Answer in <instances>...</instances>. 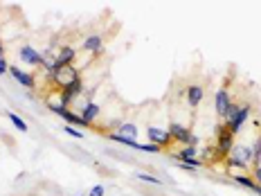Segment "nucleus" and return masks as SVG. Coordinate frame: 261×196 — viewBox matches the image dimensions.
I'll use <instances>...</instances> for the list:
<instances>
[{
  "label": "nucleus",
  "instance_id": "nucleus-1",
  "mask_svg": "<svg viewBox=\"0 0 261 196\" xmlns=\"http://www.w3.org/2000/svg\"><path fill=\"white\" fill-rule=\"evenodd\" d=\"M79 77L81 75H79V70H77L75 66H56L54 73H50L52 84H54L59 90H66L72 81H77Z\"/></svg>",
  "mask_w": 261,
  "mask_h": 196
},
{
  "label": "nucleus",
  "instance_id": "nucleus-2",
  "mask_svg": "<svg viewBox=\"0 0 261 196\" xmlns=\"http://www.w3.org/2000/svg\"><path fill=\"white\" fill-rule=\"evenodd\" d=\"M167 131H169V136H171L173 142H180V145H185V147H196L198 145V138L187 126H182V124H178V122L169 124Z\"/></svg>",
  "mask_w": 261,
  "mask_h": 196
},
{
  "label": "nucleus",
  "instance_id": "nucleus-3",
  "mask_svg": "<svg viewBox=\"0 0 261 196\" xmlns=\"http://www.w3.org/2000/svg\"><path fill=\"white\" fill-rule=\"evenodd\" d=\"M216 149H219V154L228 160L230 154H232V149H234V136L228 131V126H216Z\"/></svg>",
  "mask_w": 261,
  "mask_h": 196
},
{
  "label": "nucleus",
  "instance_id": "nucleus-4",
  "mask_svg": "<svg viewBox=\"0 0 261 196\" xmlns=\"http://www.w3.org/2000/svg\"><path fill=\"white\" fill-rule=\"evenodd\" d=\"M248 117H250V104H243V106H239L236 115H232L230 119H225V126H228V131L232 133V136H236Z\"/></svg>",
  "mask_w": 261,
  "mask_h": 196
},
{
  "label": "nucleus",
  "instance_id": "nucleus-5",
  "mask_svg": "<svg viewBox=\"0 0 261 196\" xmlns=\"http://www.w3.org/2000/svg\"><path fill=\"white\" fill-rule=\"evenodd\" d=\"M147 136H149V142L151 145H156V147H169L171 145V136H169V131H164V128L160 126H147Z\"/></svg>",
  "mask_w": 261,
  "mask_h": 196
},
{
  "label": "nucleus",
  "instance_id": "nucleus-6",
  "mask_svg": "<svg viewBox=\"0 0 261 196\" xmlns=\"http://www.w3.org/2000/svg\"><path fill=\"white\" fill-rule=\"evenodd\" d=\"M232 106V97H230V93L225 88H221L219 93H216V97H214V108H216V115H221V117H225L228 115V108Z\"/></svg>",
  "mask_w": 261,
  "mask_h": 196
},
{
  "label": "nucleus",
  "instance_id": "nucleus-7",
  "mask_svg": "<svg viewBox=\"0 0 261 196\" xmlns=\"http://www.w3.org/2000/svg\"><path fill=\"white\" fill-rule=\"evenodd\" d=\"M9 75H12V77L16 79L21 86H25V88H30V90L36 88V79H34V75L23 73V70L16 68V66H9Z\"/></svg>",
  "mask_w": 261,
  "mask_h": 196
},
{
  "label": "nucleus",
  "instance_id": "nucleus-8",
  "mask_svg": "<svg viewBox=\"0 0 261 196\" xmlns=\"http://www.w3.org/2000/svg\"><path fill=\"white\" fill-rule=\"evenodd\" d=\"M21 59L30 66H43V54L36 52L32 45H23L21 47Z\"/></svg>",
  "mask_w": 261,
  "mask_h": 196
},
{
  "label": "nucleus",
  "instance_id": "nucleus-9",
  "mask_svg": "<svg viewBox=\"0 0 261 196\" xmlns=\"http://www.w3.org/2000/svg\"><path fill=\"white\" fill-rule=\"evenodd\" d=\"M54 59H56V66H72V61L77 59V52L70 45H61Z\"/></svg>",
  "mask_w": 261,
  "mask_h": 196
},
{
  "label": "nucleus",
  "instance_id": "nucleus-10",
  "mask_svg": "<svg viewBox=\"0 0 261 196\" xmlns=\"http://www.w3.org/2000/svg\"><path fill=\"white\" fill-rule=\"evenodd\" d=\"M81 93H84V79H81V77L77 79V81H72V84L68 86L66 90H61V95H63V102H66V104H70L72 99L79 97Z\"/></svg>",
  "mask_w": 261,
  "mask_h": 196
},
{
  "label": "nucleus",
  "instance_id": "nucleus-11",
  "mask_svg": "<svg viewBox=\"0 0 261 196\" xmlns=\"http://www.w3.org/2000/svg\"><path fill=\"white\" fill-rule=\"evenodd\" d=\"M232 160H236V162H241V165H245L248 167L250 165V147L248 145H234V149H232V154H230Z\"/></svg>",
  "mask_w": 261,
  "mask_h": 196
},
{
  "label": "nucleus",
  "instance_id": "nucleus-12",
  "mask_svg": "<svg viewBox=\"0 0 261 196\" xmlns=\"http://www.w3.org/2000/svg\"><path fill=\"white\" fill-rule=\"evenodd\" d=\"M84 50L90 52V54H101L104 52V39L99 34H90L88 39L84 41Z\"/></svg>",
  "mask_w": 261,
  "mask_h": 196
},
{
  "label": "nucleus",
  "instance_id": "nucleus-13",
  "mask_svg": "<svg viewBox=\"0 0 261 196\" xmlns=\"http://www.w3.org/2000/svg\"><path fill=\"white\" fill-rule=\"evenodd\" d=\"M203 97H205V88L203 86H198V84H191L189 88H187V104L189 106H198V104L203 102Z\"/></svg>",
  "mask_w": 261,
  "mask_h": 196
},
{
  "label": "nucleus",
  "instance_id": "nucleus-14",
  "mask_svg": "<svg viewBox=\"0 0 261 196\" xmlns=\"http://www.w3.org/2000/svg\"><path fill=\"white\" fill-rule=\"evenodd\" d=\"M59 117H63L66 122L70 124V126H75V128H88V126H90V124L86 122L84 117H81V115H77V113H72L70 108H66V111H61V113H59Z\"/></svg>",
  "mask_w": 261,
  "mask_h": 196
},
{
  "label": "nucleus",
  "instance_id": "nucleus-15",
  "mask_svg": "<svg viewBox=\"0 0 261 196\" xmlns=\"http://www.w3.org/2000/svg\"><path fill=\"white\" fill-rule=\"evenodd\" d=\"M99 113H101V108L97 106V104H95V102H88L84 108H81V113H79V115L84 117L86 122L90 124V126H93V124H95V119L99 117Z\"/></svg>",
  "mask_w": 261,
  "mask_h": 196
},
{
  "label": "nucleus",
  "instance_id": "nucleus-16",
  "mask_svg": "<svg viewBox=\"0 0 261 196\" xmlns=\"http://www.w3.org/2000/svg\"><path fill=\"white\" fill-rule=\"evenodd\" d=\"M115 133H117V136H122V138H128V140H138V126H135V124H130V122H122Z\"/></svg>",
  "mask_w": 261,
  "mask_h": 196
},
{
  "label": "nucleus",
  "instance_id": "nucleus-17",
  "mask_svg": "<svg viewBox=\"0 0 261 196\" xmlns=\"http://www.w3.org/2000/svg\"><path fill=\"white\" fill-rule=\"evenodd\" d=\"M250 158H252L250 162H252L254 167H259V165H261V136L252 142V145H250Z\"/></svg>",
  "mask_w": 261,
  "mask_h": 196
},
{
  "label": "nucleus",
  "instance_id": "nucleus-18",
  "mask_svg": "<svg viewBox=\"0 0 261 196\" xmlns=\"http://www.w3.org/2000/svg\"><path fill=\"white\" fill-rule=\"evenodd\" d=\"M5 115H7V119L14 124V128H16V131L27 133V122H25V119H23V117H18L16 113H5Z\"/></svg>",
  "mask_w": 261,
  "mask_h": 196
},
{
  "label": "nucleus",
  "instance_id": "nucleus-19",
  "mask_svg": "<svg viewBox=\"0 0 261 196\" xmlns=\"http://www.w3.org/2000/svg\"><path fill=\"white\" fill-rule=\"evenodd\" d=\"M234 183L241 185V187H245V189H250V192L257 187V183H254L250 176H245V174H234Z\"/></svg>",
  "mask_w": 261,
  "mask_h": 196
},
{
  "label": "nucleus",
  "instance_id": "nucleus-20",
  "mask_svg": "<svg viewBox=\"0 0 261 196\" xmlns=\"http://www.w3.org/2000/svg\"><path fill=\"white\" fill-rule=\"evenodd\" d=\"M196 156H198V149H196V147H182V149L176 154V160L182 162V160H189V158H196Z\"/></svg>",
  "mask_w": 261,
  "mask_h": 196
},
{
  "label": "nucleus",
  "instance_id": "nucleus-21",
  "mask_svg": "<svg viewBox=\"0 0 261 196\" xmlns=\"http://www.w3.org/2000/svg\"><path fill=\"white\" fill-rule=\"evenodd\" d=\"M138 180H142V183H151V185H162L160 178H156V176H151V174H144V171H140L138 174Z\"/></svg>",
  "mask_w": 261,
  "mask_h": 196
},
{
  "label": "nucleus",
  "instance_id": "nucleus-22",
  "mask_svg": "<svg viewBox=\"0 0 261 196\" xmlns=\"http://www.w3.org/2000/svg\"><path fill=\"white\" fill-rule=\"evenodd\" d=\"M66 133H68V136H72V138H77V140H81V138H84V133H81L79 128L70 126V124H66Z\"/></svg>",
  "mask_w": 261,
  "mask_h": 196
},
{
  "label": "nucleus",
  "instance_id": "nucleus-23",
  "mask_svg": "<svg viewBox=\"0 0 261 196\" xmlns=\"http://www.w3.org/2000/svg\"><path fill=\"white\" fill-rule=\"evenodd\" d=\"M140 151H149V154H160V147H156V145H151V142H149V145H140Z\"/></svg>",
  "mask_w": 261,
  "mask_h": 196
},
{
  "label": "nucleus",
  "instance_id": "nucleus-24",
  "mask_svg": "<svg viewBox=\"0 0 261 196\" xmlns=\"http://www.w3.org/2000/svg\"><path fill=\"white\" fill-rule=\"evenodd\" d=\"M104 194H106L104 185H95V187H90V192H88V196H104Z\"/></svg>",
  "mask_w": 261,
  "mask_h": 196
},
{
  "label": "nucleus",
  "instance_id": "nucleus-25",
  "mask_svg": "<svg viewBox=\"0 0 261 196\" xmlns=\"http://www.w3.org/2000/svg\"><path fill=\"white\" fill-rule=\"evenodd\" d=\"M7 73H9V63L5 61V56H0V77H5Z\"/></svg>",
  "mask_w": 261,
  "mask_h": 196
},
{
  "label": "nucleus",
  "instance_id": "nucleus-26",
  "mask_svg": "<svg viewBox=\"0 0 261 196\" xmlns=\"http://www.w3.org/2000/svg\"><path fill=\"white\" fill-rule=\"evenodd\" d=\"M252 174H254V183H257V185H261V165L259 167H254V171H252Z\"/></svg>",
  "mask_w": 261,
  "mask_h": 196
},
{
  "label": "nucleus",
  "instance_id": "nucleus-27",
  "mask_svg": "<svg viewBox=\"0 0 261 196\" xmlns=\"http://www.w3.org/2000/svg\"><path fill=\"white\" fill-rule=\"evenodd\" d=\"M0 56H5V45H3V41H0Z\"/></svg>",
  "mask_w": 261,
  "mask_h": 196
}]
</instances>
